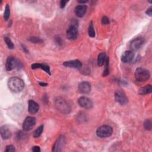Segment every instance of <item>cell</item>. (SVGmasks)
I'll use <instances>...</instances> for the list:
<instances>
[{"mask_svg":"<svg viewBox=\"0 0 152 152\" xmlns=\"http://www.w3.org/2000/svg\"><path fill=\"white\" fill-rule=\"evenodd\" d=\"M9 89L14 93H19L24 89L25 83L23 80L17 77H13L8 81Z\"/></svg>","mask_w":152,"mask_h":152,"instance_id":"obj_1","label":"cell"},{"mask_svg":"<svg viewBox=\"0 0 152 152\" xmlns=\"http://www.w3.org/2000/svg\"><path fill=\"white\" fill-rule=\"evenodd\" d=\"M54 105L56 109L63 114H68L72 111L70 105L63 97H56L54 100Z\"/></svg>","mask_w":152,"mask_h":152,"instance_id":"obj_2","label":"cell"},{"mask_svg":"<svg viewBox=\"0 0 152 152\" xmlns=\"http://www.w3.org/2000/svg\"><path fill=\"white\" fill-rule=\"evenodd\" d=\"M23 67L22 62H20L18 59L13 57H8L7 59L5 64V68L8 72H10L13 70H20Z\"/></svg>","mask_w":152,"mask_h":152,"instance_id":"obj_3","label":"cell"},{"mask_svg":"<svg viewBox=\"0 0 152 152\" xmlns=\"http://www.w3.org/2000/svg\"><path fill=\"white\" fill-rule=\"evenodd\" d=\"M150 77V74L149 70L141 67L136 69L135 72V77L138 82H146L149 79Z\"/></svg>","mask_w":152,"mask_h":152,"instance_id":"obj_4","label":"cell"},{"mask_svg":"<svg viewBox=\"0 0 152 152\" xmlns=\"http://www.w3.org/2000/svg\"><path fill=\"white\" fill-rule=\"evenodd\" d=\"M112 133L113 129L112 127L108 125H104L99 127L96 131L97 136L100 138H106L110 137Z\"/></svg>","mask_w":152,"mask_h":152,"instance_id":"obj_5","label":"cell"},{"mask_svg":"<svg viewBox=\"0 0 152 152\" xmlns=\"http://www.w3.org/2000/svg\"><path fill=\"white\" fill-rule=\"evenodd\" d=\"M66 144V138L64 135H61L56 140L53 147V151H61L64 148Z\"/></svg>","mask_w":152,"mask_h":152,"instance_id":"obj_6","label":"cell"},{"mask_svg":"<svg viewBox=\"0 0 152 152\" xmlns=\"http://www.w3.org/2000/svg\"><path fill=\"white\" fill-rule=\"evenodd\" d=\"M145 42V40L143 37H137L133 39L130 44V48L131 50L136 51L140 49Z\"/></svg>","mask_w":152,"mask_h":152,"instance_id":"obj_7","label":"cell"},{"mask_svg":"<svg viewBox=\"0 0 152 152\" xmlns=\"http://www.w3.org/2000/svg\"><path fill=\"white\" fill-rule=\"evenodd\" d=\"M36 120V118L32 117H27L25 119L23 124V128L25 131L31 130L35 125Z\"/></svg>","mask_w":152,"mask_h":152,"instance_id":"obj_8","label":"cell"},{"mask_svg":"<svg viewBox=\"0 0 152 152\" xmlns=\"http://www.w3.org/2000/svg\"><path fill=\"white\" fill-rule=\"evenodd\" d=\"M114 97L115 100L120 105H125L128 102V99L126 95L122 90H117L115 93Z\"/></svg>","mask_w":152,"mask_h":152,"instance_id":"obj_9","label":"cell"},{"mask_svg":"<svg viewBox=\"0 0 152 152\" xmlns=\"http://www.w3.org/2000/svg\"><path fill=\"white\" fill-rule=\"evenodd\" d=\"M78 104L82 108L87 109L92 108L93 106V103L92 100L85 96L80 97L78 100Z\"/></svg>","mask_w":152,"mask_h":152,"instance_id":"obj_10","label":"cell"},{"mask_svg":"<svg viewBox=\"0 0 152 152\" xmlns=\"http://www.w3.org/2000/svg\"><path fill=\"white\" fill-rule=\"evenodd\" d=\"M67 37L70 40H74L77 39L78 36V29L75 26H71L67 30Z\"/></svg>","mask_w":152,"mask_h":152,"instance_id":"obj_11","label":"cell"},{"mask_svg":"<svg viewBox=\"0 0 152 152\" xmlns=\"http://www.w3.org/2000/svg\"><path fill=\"white\" fill-rule=\"evenodd\" d=\"M91 89V85L87 82H81L78 86V92L82 94H88L90 92Z\"/></svg>","mask_w":152,"mask_h":152,"instance_id":"obj_12","label":"cell"},{"mask_svg":"<svg viewBox=\"0 0 152 152\" xmlns=\"http://www.w3.org/2000/svg\"><path fill=\"white\" fill-rule=\"evenodd\" d=\"M134 58V53L132 50H125L121 56V61L124 63H128L132 61Z\"/></svg>","mask_w":152,"mask_h":152,"instance_id":"obj_13","label":"cell"},{"mask_svg":"<svg viewBox=\"0 0 152 152\" xmlns=\"http://www.w3.org/2000/svg\"><path fill=\"white\" fill-rule=\"evenodd\" d=\"M0 134L3 140H7L12 136V132L8 125H3L0 128Z\"/></svg>","mask_w":152,"mask_h":152,"instance_id":"obj_14","label":"cell"},{"mask_svg":"<svg viewBox=\"0 0 152 152\" xmlns=\"http://www.w3.org/2000/svg\"><path fill=\"white\" fill-rule=\"evenodd\" d=\"M63 65L68 68H74L79 69L82 68V64L79 60L74 59V60H70V61H65L63 63Z\"/></svg>","mask_w":152,"mask_h":152,"instance_id":"obj_15","label":"cell"},{"mask_svg":"<svg viewBox=\"0 0 152 152\" xmlns=\"http://www.w3.org/2000/svg\"><path fill=\"white\" fill-rule=\"evenodd\" d=\"M39 105L33 100H29L28 102V111L30 114H35L38 112Z\"/></svg>","mask_w":152,"mask_h":152,"instance_id":"obj_16","label":"cell"},{"mask_svg":"<svg viewBox=\"0 0 152 152\" xmlns=\"http://www.w3.org/2000/svg\"><path fill=\"white\" fill-rule=\"evenodd\" d=\"M87 8V7L86 5H78L75 8V14L78 17L82 18L86 14Z\"/></svg>","mask_w":152,"mask_h":152,"instance_id":"obj_17","label":"cell"},{"mask_svg":"<svg viewBox=\"0 0 152 152\" xmlns=\"http://www.w3.org/2000/svg\"><path fill=\"white\" fill-rule=\"evenodd\" d=\"M32 69L35 70V69H41L43 70L44 72H45L47 74H48L49 76L51 75V73H50V70L49 65H47L46 64H39V63H35L32 65Z\"/></svg>","mask_w":152,"mask_h":152,"instance_id":"obj_18","label":"cell"},{"mask_svg":"<svg viewBox=\"0 0 152 152\" xmlns=\"http://www.w3.org/2000/svg\"><path fill=\"white\" fill-rule=\"evenodd\" d=\"M106 55L105 52H102V53H100L99 54L98 57H97V65L99 67H102L103 66L106 62Z\"/></svg>","mask_w":152,"mask_h":152,"instance_id":"obj_19","label":"cell"},{"mask_svg":"<svg viewBox=\"0 0 152 152\" xmlns=\"http://www.w3.org/2000/svg\"><path fill=\"white\" fill-rule=\"evenodd\" d=\"M151 92H152V87L150 85H148L145 86V87H143L140 89L138 93L141 95H145L151 93Z\"/></svg>","mask_w":152,"mask_h":152,"instance_id":"obj_20","label":"cell"},{"mask_svg":"<svg viewBox=\"0 0 152 152\" xmlns=\"http://www.w3.org/2000/svg\"><path fill=\"white\" fill-rule=\"evenodd\" d=\"M44 125H40L38 128H37L33 133V137L37 138L40 137L44 131Z\"/></svg>","mask_w":152,"mask_h":152,"instance_id":"obj_21","label":"cell"},{"mask_svg":"<svg viewBox=\"0 0 152 152\" xmlns=\"http://www.w3.org/2000/svg\"><path fill=\"white\" fill-rule=\"evenodd\" d=\"M88 33H89V36L91 37H95L96 33H95V30L93 24L92 22H91L89 25V29H88Z\"/></svg>","mask_w":152,"mask_h":152,"instance_id":"obj_22","label":"cell"},{"mask_svg":"<svg viewBox=\"0 0 152 152\" xmlns=\"http://www.w3.org/2000/svg\"><path fill=\"white\" fill-rule=\"evenodd\" d=\"M4 41L6 44V45H7L8 48L10 49H14V45L13 43V42L12 41V40L10 39V37H7V36H4Z\"/></svg>","mask_w":152,"mask_h":152,"instance_id":"obj_23","label":"cell"},{"mask_svg":"<svg viewBox=\"0 0 152 152\" xmlns=\"http://www.w3.org/2000/svg\"><path fill=\"white\" fill-rule=\"evenodd\" d=\"M30 42H31L34 44H42L44 42V40L39 37H30L28 39Z\"/></svg>","mask_w":152,"mask_h":152,"instance_id":"obj_24","label":"cell"},{"mask_svg":"<svg viewBox=\"0 0 152 152\" xmlns=\"http://www.w3.org/2000/svg\"><path fill=\"white\" fill-rule=\"evenodd\" d=\"M10 15V6L8 5V4H7L5 7V11L4 13V18L5 20V21H7V20L9 19Z\"/></svg>","mask_w":152,"mask_h":152,"instance_id":"obj_25","label":"cell"},{"mask_svg":"<svg viewBox=\"0 0 152 152\" xmlns=\"http://www.w3.org/2000/svg\"><path fill=\"white\" fill-rule=\"evenodd\" d=\"M105 68L104 71V73H103V74L102 76L104 77H106L108 75H109V58L107 57L106 58V62H105Z\"/></svg>","mask_w":152,"mask_h":152,"instance_id":"obj_26","label":"cell"},{"mask_svg":"<svg viewBox=\"0 0 152 152\" xmlns=\"http://www.w3.org/2000/svg\"><path fill=\"white\" fill-rule=\"evenodd\" d=\"M144 127L146 130L151 131L152 128V123L150 119H146L144 122Z\"/></svg>","mask_w":152,"mask_h":152,"instance_id":"obj_27","label":"cell"},{"mask_svg":"<svg viewBox=\"0 0 152 152\" xmlns=\"http://www.w3.org/2000/svg\"><path fill=\"white\" fill-rule=\"evenodd\" d=\"M87 119L86 115H85V114L83 113H80L79 114L77 117V119L79 121L80 123H83V122H85L86 120Z\"/></svg>","mask_w":152,"mask_h":152,"instance_id":"obj_28","label":"cell"},{"mask_svg":"<svg viewBox=\"0 0 152 152\" xmlns=\"http://www.w3.org/2000/svg\"><path fill=\"white\" fill-rule=\"evenodd\" d=\"M15 151H16L15 147L13 145H8L6 146V148L5 150V152H13Z\"/></svg>","mask_w":152,"mask_h":152,"instance_id":"obj_29","label":"cell"},{"mask_svg":"<svg viewBox=\"0 0 152 152\" xmlns=\"http://www.w3.org/2000/svg\"><path fill=\"white\" fill-rule=\"evenodd\" d=\"M109 23V19L106 16H104L102 18V24L104 25H108Z\"/></svg>","mask_w":152,"mask_h":152,"instance_id":"obj_30","label":"cell"},{"mask_svg":"<svg viewBox=\"0 0 152 152\" xmlns=\"http://www.w3.org/2000/svg\"><path fill=\"white\" fill-rule=\"evenodd\" d=\"M23 138H26V135H25V134H24V133L22 132V131H20V133H17V138L18 140H22Z\"/></svg>","mask_w":152,"mask_h":152,"instance_id":"obj_31","label":"cell"},{"mask_svg":"<svg viewBox=\"0 0 152 152\" xmlns=\"http://www.w3.org/2000/svg\"><path fill=\"white\" fill-rule=\"evenodd\" d=\"M55 41L59 45H62L63 44V40L59 36H57V37L55 38Z\"/></svg>","mask_w":152,"mask_h":152,"instance_id":"obj_32","label":"cell"},{"mask_svg":"<svg viewBox=\"0 0 152 152\" xmlns=\"http://www.w3.org/2000/svg\"><path fill=\"white\" fill-rule=\"evenodd\" d=\"M67 3H68V1H65V0H62V1H60V8H64L65 7Z\"/></svg>","mask_w":152,"mask_h":152,"instance_id":"obj_33","label":"cell"},{"mask_svg":"<svg viewBox=\"0 0 152 152\" xmlns=\"http://www.w3.org/2000/svg\"><path fill=\"white\" fill-rule=\"evenodd\" d=\"M146 14L147 16H150V17H151V16H152V7H149V8L147 10V11L146 12Z\"/></svg>","mask_w":152,"mask_h":152,"instance_id":"obj_34","label":"cell"},{"mask_svg":"<svg viewBox=\"0 0 152 152\" xmlns=\"http://www.w3.org/2000/svg\"><path fill=\"white\" fill-rule=\"evenodd\" d=\"M32 151L34 152H40V149L39 146H34L32 148Z\"/></svg>","mask_w":152,"mask_h":152,"instance_id":"obj_35","label":"cell"},{"mask_svg":"<svg viewBox=\"0 0 152 152\" xmlns=\"http://www.w3.org/2000/svg\"><path fill=\"white\" fill-rule=\"evenodd\" d=\"M39 84L40 86H43V87H45V86H48V84L47 83H42V82H39Z\"/></svg>","mask_w":152,"mask_h":152,"instance_id":"obj_36","label":"cell"},{"mask_svg":"<svg viewBox=\"0 0 152 152\" xmlns=\"http://www.w3.org/2000/svg\"><path fill=\"white\" fill-rule=\"evenodd\" d=\"M22 48H23V50H24L25 52H28V50H27V48L25 47V46L22 45Z\"/></svg>","mask_w":152,"mask_h":152,"instance_id":"obj_37","label":"cell"},{"mask_svg":"<svg viewBox=\"0 0 152 152\" xmlns=\"http://www.w3.org/2000/svg\"><path fill=\"white\" fill-rule=\"evenodd\" d=\"M88 1H78V3H80L81 4H85V3H87Z\"/></svg>","mask_w":152,"mask_h":152,"instance_id":"obj_38","label":"cell"}]
</instances>
